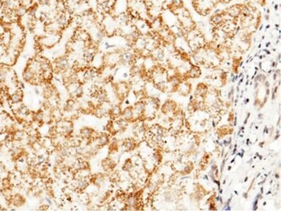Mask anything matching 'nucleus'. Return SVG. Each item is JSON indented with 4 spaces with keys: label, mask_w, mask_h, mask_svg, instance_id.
Returning a JSON list of instances; mask_svg holds the SVG:
<instances>
[{
    "label": "nucleus",
    "mask_w": 281,
    "mask_h": 211,
    "mask_svg": "<svg viewBox=\"0 0 281 211\" xmlns=\"http://www.w3.org/2000/svg\"><path fill=\"white\" fill-rule=\"evenodd\" d=\"M226 13L228 14L233 18H237L241 16L242 13V5H234L227 8Z\"/></svg>",
    "instance_id": "f257e3e1"
},
{
    "label": "nucleus",
    "mask_w": 281,
    "mask_h": 211,
    "mask_svg": "<svg viewBox=\"0 0 281 211\" xmlns=\"http://www.w3.org/2000/svg\"><path fill=\"white\" fill-rule=\"evenodd\" d=\"M121 115L123 116L124 119H126V121H129L133 119V107H126L123 112H121Z\"/></svg>",
    "instance_id": "f03ea898"
},
{
    "label": "nucleus",
    "mask_w": 281,
    "mask_h": 211,
    "mask_svg": "<svg viewBox=\"0 0 281 211\" xmlns=\"http://www.w3.org/2000/svg\"><path fill=\"white\" fill-rule=\"evenodd\" d=\"M187 74L189 77H192V78H197L199 77L201 75V70L200 69L197 67V66H191L190 69L189 70V72L187 73Z\"/></svg>",
    "instance_id": "7ed1b4c3"
},
{
    "label": "nucleus",
    "mask_w": 281,
    "mask_h": 211,
    "mask_svg": "<svg viewBox=\"0 0 281 211\" xmlns=\"http://www.w3.org/2000/svg\"><path fill=\"white\" fill-rule=\"evenodd\" d=\"M189 89H190V86L188 82H182V83L178 84L179 93H181L182 94H188L189 92Z\"/></svg>",
    "instance_id": "20e7f679"
},
{
    "label": "nucleus",
    "mask_w": 281,
    "mask_h": 211,
    "mask_svg": "<svg viewBox=\"0 0 281 211\" xmlns=\"http://www.w3.org/2000/svg\"><path fill=\"white\" fill-rule=\"evenodd\" d=\"M49 208H50V206H49V205H46V204H44V205H42V206H40L39 209H42V210H47V209H48Z\"/></svg>",
    "instance_id": "39448f33"
},
{
    "label": "nucleus",
    "mask_w": 281,
    "mask_h": 211,
    "mask_svg": "<svg viewBox=\"0 0 281 211\" xmlns=\"http://www.w3.org/2000/svg\"><path fill=\"white\" fill-rule=\"evenodd\" d=\"M225 163H226V159H223L222 165H221V173H222V171H223V168H224V165H225Z\"/></svg>",
    "instance_id": "423d86ee"
},
{
    "label": "nucleus",
    "mask_w": 281,
    "mask_h": 211,
    "mask_svg": "<svg viewBox=\"0 0 281 211\" xmlns=\"http://www.w3.org/2000/svg\"><path fill=\"white\" fill-rule=\"evenodd\" d=\"M223 209H224V210H230V209H231V207L229 206V204H226Z\"/></svg>",
    "instance_id": "0eeeda50"
},
{
    "label": "nucleus",
    "mask_w": 281,
    "mask_h": 211,
    "mask_svg": "<svg viewBox=\"0 0 281 211\" xmlns=\"http://www.w3.org/2000/svg\"><path fill=\"white\" fill-rule=\"evenodd\" d=\"M268 133V127L267 126H265V129H264V133Z\"/></svg>",
    "instance_id": "6e6552de"
},
{
    "label": "nucleus",
    "mask_w": 281,
    "mask_h": 211,
    "mask_svg": "<svg viewBox=\"0 0 281 211\" xmlns=\"http://www.w3.org/2000/svg\"><path fill=\"white\" fill-rule=\"evenodd\" d=\"M237 125V118L236 117H234V126H236Z\"/></svg>",
    "instance_id": "1a4fd4ad"
},
{
    "label": "nucleus",
    "mask_w": 281,
    "mask_h": 211,
    "mask_svg": "<svg viewBox=\"0 0 281 211\" xmlns=\"http://www.w3.org/2000/svg\"><path fill=\"white\" fill-rule=\"evenodd\" d=\"M248 102H249V98H247L246 100H244V104H245V105L248 103Z\"/></svg>",
    "instance_id": "9d476101"
},
{
    "label": "nucleus",
    "mask_w": 281,
    "mask_h": 211,
    "mask_svg": "<svg viewBox=\"0 0 281 211\" xmlns=\"http://www.w3.org/2000/svg\"><path fill=\"white\" fill-rule=\"evenodd\" d=\"M259 119H263V114H262V113H260V114H259Z\"/></svg>",
    "instance_id": "9b49d317"
},
{
    "label": "nucleus",
    "mask_w": 281,
    "mask_h": 211,
    "mask_svg": "<svg viewBox=\"0 0 281 211\" xmlns=\"http://www.w3.org/2000/svg\"><path fill=\"white\" fill-rule=\"evenodd\" d=\"M243 197H244V198H247V193H244V194H243Z\"/></svg>",
    "instance_id": "f8f14e48"
},
{
    "label": "nucleus",
    "mask_w": 281,
    "mask_h": 211,
    "mask_svg": "<svg viewBox=\"0 0 281 211\" xmlns=\"http://www.w3.org/2000/svg\"><path fill=\"white\" fill-rule=\"evenodd\" d=\"M263 191H264V189H263V187H261L260 188V192H261L260 194H263Z\"/></svg>",
    "instance_id": "ddd939ff"
},
{
    "label": "nucleus",
    "mask_w": 281,
    "mask_h": 211,
    "mask_svg": "<svg viewBox=\"0 0 281 211\" xmlns=\"http://www.w3.org/2000/svg\"><path fill=\"white\" fill-rule=\"evenodd\" d=\"M274 9H275V10H278V9H279V5H275V8H274Z\"/></svg>",
    "instance_id": "4468645a"
},
{
    "label": "nucleus",
    "mask_w": 281,
    "mask_h": 211,
    "mask_svg": "<svg viewBox=\"0 0 281 211\" xmlns=\"http://www.w3.org/2000/svg\"><path fill=\"white\" fill-rule=\"evenodd\" d=\"M250 143V140H249V138H247V145H248V144Z\"/></svg>",
    "instance_id": "2eb2a0df"
},
{
    "label": "nucleus",
    "mask_w": 281,
    "mask_h": 211,
    "mask_svg": "<svg viewBox=\"0 0 281 211\" xmlns=\"http://www.w3.org/2000/svg\"><path fill=\"white\" fill-rule=\"evenodd\" d=\"M263 145H264V143H260V147H263Z\"/></svg>",
    "instance_id": "dca6fc26"
},
{
    "label": "nucleus",
    "mask_w": 281,
    "mask_h": 211,
    "mask_svg": "<svg viewBox=\"0 0 281 211\" xmlns=\"http://www.w3.org/2000/svg\"><path fill=\"white\" fill-rule=\"evenodd\" d=\"M269 45H270V42H268V43H267L266 44V47H268Z\"/></svg>",
    "instance_id": "f3484780"
},
{
    "label": "nucleus",
    "mask_w": 281,
    "mask_h": 211,
    "mask_svg": "<svg viewBox=\"0 0 281 211\" xmlns=\"http://www.w3.org/2000/svg\"><path fill=\"white\" fill-rule=\"evenodd\" d=\"M231 168H232V167H231V166H229V167H227V170H228V171H230V170H231Z\"/></svg>",
    "instance_id": "a211bd4d"
},
{
    "label": "nucleus",
    "mask_w": 281,
    "mask_h": 211,
    "mask_svg": "<svg viewBox=\"0 0 281 211\" xmlns=\"http://www.w3.org/2000/svg\"><path fill=\"white\" fill-rule=\"evenodd\" d=\"M275 177H276V178H279V176L278 174H276V175H275Z\"/></svg>",
    "instance_id": "6ab92c4d"
},
{
    "label": "nucleus",
    "mask_w": 281,
    "mask_h": 211,
    "mask_svg": "<svg viewBox=\"0 0 281 211\" xmlns=\"http://www.w3.org/2000/svg\"><path fill=\"white\" fill-rule=\"evenodd\" d=\"M247 179H248V177H246V178H245V180H244V182H247Z\"/></svg>",
    "instance_id": "aec40b11"
},
{
    "label": "nucleus",
    "mask_w": 281,
    "mask_h": 211,
    "mask_svg": "<svg viewBox=\"0 0 281 211\" xmlns=\"http://www.w3.org/2000/svg\"><path fill=\"white\" fill-rule=\"evenodd\" d=\"M234 193L235 195H238V191H236V190H234Z\"/></svg>",
    "instance_id": "412c9836"
},
{
    "label": "nucleus",
    "mask_w": 281,
    "mask_h": 211,
    "mask_svg": "<svg viewBox=\"0 0 281 211\" xmlns=\"http://www.w3.org/2000/svg\"><path fill=\"white\" fill-rule=\"evenodd\" d=\"M234 159H235V158H233V159H232V160H231V163H234Z\"/></svg>",
    "instance_id": "4be33fe9"
},
{
    "label": "nucleus",
    "mask_w": 281,
    "mask_h": 211,
    "mask_svg": "<svg viewBox=\"0 0 281 211\" xmlns=\"http://www.w3.org/2000/svg\"><path fill=\"white\" fill-rule=\"evenodd\" d=\"M220 194H222V190H220Z\"/></svg>",
    "instance_id": "5701e85b"
}]
</instances>
